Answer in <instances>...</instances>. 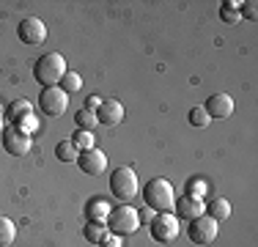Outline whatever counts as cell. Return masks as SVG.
Here are the masks:
<instances>
[{
  "mask_svg": "<svg viewBox=\"0 0 258 247\" xmlns=\"http://www.w3.org/2000/svg\"><path fill=\"white\" fill-rule=\"evenodd\" d=\"M77 165L83 173H88V176H102L104 170H107V157H104V151L99 148H88V151H80L77 157Z\"/></svg>",
  "mask_w": 258,
  "mask_h": 247,
  "instance_id": "cell-10",
  "label": "cell"
},
{
  "mask_svg": "<svg viewBox=\"0 0 258 247\" xmlns=\"http://www.w3.org/2000/svg\"><path fill=\"white\" fill-rule=\"evenodd\" d=\"M96 121L102 127H118L124 121V104L118 99H102L99 110H96Z\"/></svg>",
  "mask_w": 258,
  "mask_h": 247,
  "instance_id": "cell-11",
  "label": "cell"
},
{
  "mask_svg": "<svg viewBox=\"0 0 258 247\" xmlns=\"http://www.w3.org/2000/svg\"><path fill=\"white\" fill-rule=\"evenodd\" d=\"M151 239L159 244H170L179 239V220H176L173 212L154 214V220H151Z\"/></svg>",
  "mask_w": 258,
  "mask_h": 247,
  "instance_id": "cell-5",
  "label": "cell"
},
{
  "mask_svg": "<svg viewBox=\"0 0 258 247\" xmlns=\"http://www.w3.org/2000/svg\"><path fill=\"white\" fill-rule=\"evenodd\" d=\"M3 129H6V127H3V118H0V135H3Z\"/></svg>",
  "mask_w": 258,
  "mask_h": 247,
  "instance_id": "cell-30",
  "label": "cell"
},
{
  "mask_svg": "<svg viewBox=\"0 0 258 247\" xmlns=\"http://www.w3.org/2000/svg\"><path fill=\"white\" fill-rule=\"evenodd\" d=\"M239 17L255 22V20H258V3H255V0H244V3L239 6Z\"/></svg>",
  "mask_w": 258,
  "mask_h": 247,
  "instance_id": "cell-25",
  "label": "cell"
},
{
  "mask_svg": "<svg viewBox=\"0 0 258 247\" xmlns=\"http://www.w3.org/2000/svg\"><path fill=\"white\" fill-rule=\"evenodd\" d=\"M99 104H102L99 96H88V99H85V110H91V113H96V110H99Z\"/></svg>",
  "mask_w": 258,
  "mask_h": 247,
  "instance_id": "cell-28",
  "label": "cell"
},
{
  "mask_svg": "<svg viewBox=\"0 0 258 247\" xmlns=\"http://www.w3.org/2000/svg\"><path fill=\"white\" fill-rule=\"evenodd\" d=\"M204 214L206 217H212L214 222H223L231 217V203L225 201V198H214L212 203H206L204 206Z\"/></svg>",
  "mask_w": 258,
  "mask_h": 247,
  "instance_id": "cell-15",
  "label": "cell"
},
{
  "mask_svg": "<svg viewBox=\"0 0 258 247\" xmlns=\"http://www.w3.org/2000/svg\"><path fill=\"white\" fill-rule=\"evenodd\" d=\"M204 110L209 113V118H228L233 115V99L228 94H212L206 99Z\"/></svg>",
  "mask_w": 258,
  "mask_h": 247,
  "instance_id": "cell-13",
  "label": "cell"
},
{
  "mask_svg": "<svg viewBox=\"0 0 258 247\" xmlns=\"http://www.w3.org/2000/svg\"><path fill=\"white\" fill-rule=\"evenodd\" d=\"M220 17H223V22H228V25H236V22H242V17H239V11L220 9Z\"/></svg>",
  "mask_w": 258,
  "mask_h": 247,
  "instance_id": "cell-26",
  "label": "cell"
},
{
  "mask_svg": "<svg viewBox=\"0 0 258 247\" xmlns=\"http://www.w3.org/2000/svg\"><path fill=\"white\" fill-rule=\"evenodd\" d=\"M0 138H3L6 154H11V157H25L30 151V146H33L30 132H25V129H20V127H6Z\"/></svg>",
  "mask_w": 258,
  "mask_h": 247,
  "instance_id": "cell-8",
  "label": "cell"
},
{
  "mask_svg": "<svg viewBox=\"0 0 258 247\" xmlns=\"http://www.w3.org/2000/svg\"><path fill=\"white\" fill-rule=\"evenodd\" d=\"M39 107H41V113L50 115V118H60V115L66 113V107H69V94L60 91L58 85H55V88H41Z\"/></svg>",
  "mask_w": 258,
  "mask_h": 247,
  "instance_id": "cell-6",
  "label": "cell"
},
{
  "mask_svg": "<svg viewBox=\"0 0 258 247\" xmlns=\"http://www.w3.org/2000/svg\"><path fill=\"white\" fill-rule=\"evenodd\" d=\"M17 36H20V41H25L30 47H39L44 44L47 39V25L39 20V17H25V20L20 22V28H17Z\"/></svg>",
  "mask_w": 258,
  "mask_h": 247,
  "instance_id": "cell-9",
  "label": "cell"
},
{
  "mask_svg": "<svg viewBox=\"0 0 258 247\" xmlns=\"http://www.w3.org/2000/svg\"><path fill=\"white\" fill-rule=\"evenodd\" d=\"M107 214H110V203L102 201V198H94V201L85 206V217L94 220V222H104V220H107Z\"/></svg>",
  "mask_w": 258,
  "mask_h": 247,
  "instance_id": "cell-16",
  "label": "cell"
},
{
  "mask_svg": "<svg viewBox=\"0 0 258 247\" xmlns=\"http://www.w3.org/2000/svg\"><path fill=\"white\" fill-rule=\"evenodd\" d=\"M66 72L69 69H66V60H63L60 52L41 55V58L36 60V66H33V77H36V83H39L41 88H55V85L63 80Z\"/></svg>",
  "mask_w": 258,
  "mask_h": 247,
  "instance_id": "cell-2",
  "label": "cell"
},
{
  "mask_svg": "<svg viewBox=\"0 0 258 247\" xmlns=\"http://www.w3.org/2000/svg\"><path fill=\"white\" fill-rule=\"evenodd\" d=\"M239 6H242V3H236V0H225L223 9H228V11H239Z\"/></svg>",
  "mask_w": 258,
  "mask_h": 247,
  "instance_id": "cell-29",
  "label": "cell"
},
{
  "mask_svg": "<svg viewBox=\"0 0 258 247\" xmlns=\"http://www.w3.org/2000/svg\"><path fill=\"white\" fill-rule=\"evenodd\" d=\"M72 143H75L77 151H88V148H94V143H96V135L88 132V129H77V132L72 135Z\"/></svg>",
  "mask_w": 258,
  "mask_h": 247,
  "instance_id": "cell-20",
  "label": "cell"
},
{
  "mask_svg": "<svg viewBox=\"0 0 258 247\" xmlns=\"http://www.w3.org/2000/svg\"><path fill=\"white\" fill-rule=\"evenodd\" d=\"M189 124H192V127H198V129H204V127H209V124H212V118H209V113L204 107H192L189 110Z\"/></svg>",
  "mask_w": 258,
  "mask_h": 247,
  "instance_id": "cell-23",
  "label": "cell"
},
{
  "mask_svg": "<svg viewBox=\"0 0 258 247\" xmlns=\"http://www.w3.org/2000/svg\"><path fill=\"white\" fill-rule=\"evenodd\" d=\"M75 121H77V129H88V132H94V127L99 121H96V113H91V110H80V113L75 115Z\"/></svg>",
  "mask_w": 258,
  "mask_h": 247,
  "instance_id": "cell-22",
  "label": "cell"
},
{
  "mask_svg": "<svg viewBox=\"0 0 258 247\" xmlns=\"http://www.w3.org/2000/svg\"><path fill=\"white\" fill-rule=\"evenodd\" d=\"M220 233V222H214L212 217L201 214V217L189 220V228H187V236L192 244H212Z\"/></svg>",
  "mask_w": 258,
  "mask_h": 247,
  "instance_id": "cell-7",
  "label": "cell"
},
{
  "mask_svg": "<svg viewBox=\"0 0 258 247\" xmlns=\"http://www.w3.org/2000/svg\"><path fill=\"white\" fill-rule=\"evenodd\" d=\"M143 201L151 212L162 214V212H173L176 206V190L168 178H151L143 187Z\"/></svg>",
  "mask_w": 258,
  "mask_h": 247,
  "instance_id": "cell-1",
  "label": "cell"
},
{
  "mask_svg": "<svg viewBox=\"0 0 258 247\" xmlns=\"http://www.w3.org/2000/svg\"><path fill=\"white\" fill-rule=\"evenodd\" d=\"M138 176H135L132 168H126V165H121V168H115L110 173V193H113L115 201L121 203H132L135 195H138Z\"/></svg>",
  "mask_w": 258,
  "mask_h": 247,
  "instance_id": "cell-4",
  "label": "cell"
},
{
  "mask_svg": "<svg viewBox=\"0 0 258 247\" xmlns=\"http://www.w3.org/2000/svg\"><path fill=\"white\" fill-rule=\"evenodd\" d=\"M204 206L206 203L201 201V198H189V195H181V198H176V206H173V214H176V220H195V217H201L204 214Z\"/></svg>",
  "mask_w": 258,
  "mask_h": 247,
  "instance_id": "cell-12",
  "label": "cell"
},
{
  "mask_svg": "<svg viewBox=\"0 0 258 247\" xmlns=\"http://www.w3.org/2000/svg\"><path fill=\"white\" fill-rule=\"evenodd\" d=\"M80 151L75 148L72 140H60L58 146H55V159H60V162H77Z\"/></svg>",
  "mask_w": 258,
  "mask_h": 247,
  "instance_id": "cell-18",
  "label": "cell"
},
{
  "mask_svg": "<svg viewBox=\"0 0 258 247\" xmlns=\"http://www.w3.org/2000/svg\"><path fill=\"white\" fill-rule=\"evenodd\" d=\"M28 115H33V113H30V102H28V99H14V102L9 104V110H6V118L11 121V127H20Z\"/></svg>",
  "mask_w": 258,
  "mask_h": 247,
  "instance_id": "cell-14",
  "label": "cell"
},
{
  "mask_svg": "<svg viewBox=\"0 0 258 247\" xmlns=\"http://www.w3.org/2000/svg\"><path fill=\"white\" fill-rule=\"evenodd\" d=\"M58 88H60V91H66V94H77V91L83 88V77H80L77 72H66V74H63V80L58 83Z\"/></svg>",
  "mask_w": 258,
  "mask_h": 247,
  "instance_id": "cell-21",
  "label": "cell"
},
{
  "mask_svg": "<svg viewBox=\"0 0 258 247\" xmlns=\"http://www.w3.org/2000/svg\"><path fill=\"white\" fill-rule=\"evenodd\" d=\"M104 225H107V231L115 233V236H129V233H135L140 228V212L135 206H129V203L113 206L107 214V220H104Z\"/></svg>",
  "mask_w": 258,
  "mask_h": 247,
  "instance_id": "cell-3",
  "label": "cell"
},
{
  "mask_svg": "<svg viewBox=\"0 0 258 247\" xmlns=\"http://www.w3.org/2000/svg\"><path fill=\"white\" fill-rule=\"evenodd\" d=\"M107 233H110L107 225H104V222H94V220H88V225L83 228V236L88 239V242H94V244H99Z\"/></svg>",
  "mask_w": 258,
  "mask_h": 247,
  "instance_id": "cell-17",
  "label": "cell"
},
{
  "mask_svg": "<svg viewBox=\"0 0 258 247\" xmlns=\"http://www.w3.org/2000/svg\"><path fill=\"white\" fill-rule=\"evenodd\" d=\"M17 239V225L11 217H0V247H9Z\"/></svg>",
  "mask_w": 258,
  "mask_h": 247,
  "instance_id": "cell-19",
  "label": "cell"
},
{
  "mask_svg": "<svg viewBox=\"0 0 258 247\" xmlns=\"http://www.w3.org/2000/svg\"><path fill=\"white\" fill-rule=\"evenodd\" d=\"M99 247H124L121 244V236H115V233H107V236L99 242Z\"/></svg>",
  "mask_w": 258,
  "mask_h": 247,
  "instance_id": "cell-27",
  "label": "cell"
},
{
  "mask_svg": "<svg viewBox=\"0 0 258 247\" xmlns=\"http://www.w3.org/2000/svg\"><path fill=\"white\" fill-rule=\"evenodd\" d=\"M204 193H206V181H204V178H189V181H187L184 195H189V198H204Z\"/></svg>",
  "mask_w": 258,
  "mask_h": 247,
  "instance_id": "cell-24",
  "label": "cell"
}]
</instances>
